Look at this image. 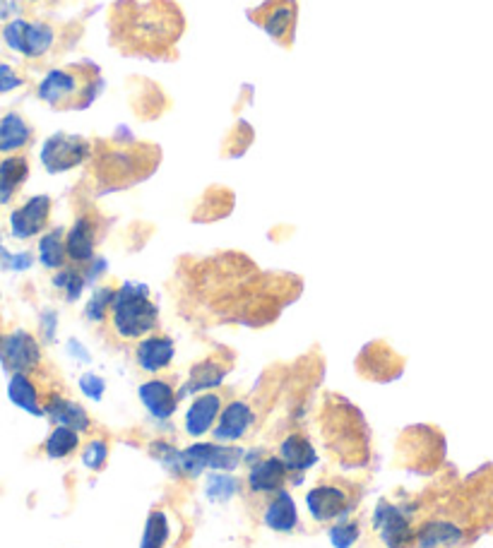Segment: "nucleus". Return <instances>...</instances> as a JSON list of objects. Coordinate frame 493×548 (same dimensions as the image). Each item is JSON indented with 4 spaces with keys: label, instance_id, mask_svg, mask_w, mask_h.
<instances>
[{
    "label": "nucleus",
    "instance_id": "nucleus-1",
    "mask_svg": "<svg viewBox=\"0 0 493 548\" xmlns=\"http://www.w3.org/2000/svg\"><path fill=\"white\" fill-rule=\"evenodd\" d=\"M106 325L118 342L128 344L140 342L143 337L157 332L159 308L157 303L152 301L150 289L137 281H123L121 287H116Z\"/></svg>",
    "mask_w": 493,
    "mask_h": 548
},
{
    "label": "nucleus",
    "instance_id": "nucleus-2",
    "mask_svg": "<svg viewBox=\"0 0 493 548\" xmlns=\"http://www.w3.org/2000/svg\"><path fill=\"white\" fill-rule=\"evenodd\" d=\"M94 73H83L80 68L48 70L36 87V96L51 109H84L94 102Z\"/></svg>",
    "mask_w": 493,
    "mask_h": 548
},
{
    "label": "nucleus",
    "instance_id": "nucleus-3",
    "mask_svg": "<svg viewBox=\"0 0 493 548\" xmlns=\"http://www.w3.org/2000/svg\"><path fill=\"white\" fill-rule=\"evenodd\" d=\"M306 507L318 524H335L340 520H347L351 510L357 507V491H351L350 484L344 481H320L306 494Z\"/></svg>",
    "mask_w": 493,
    "mask_h": 548
},
{
    "label": "nucleus",
    "instance_id": "nucleus-4",
    "mask_svg": "<svg viewBox=\"0 0 493 548\" xmlns=\"http://www.w3.org/2000/svg\"><path fill=\"white\" fill-rule=\"evenodd\" d=\"M58 32L54 24L42 20H22L15 17L3 27V42L10 51L25 55L27 61H42L55 46Z\"/></svg>",
    "mask_w": 493,
    "mask_h": 548
},
{
    "label": "nucleus",
    "instance_id": "nucleus-5",
    "mask_svg": "<svg viewBox=\"0 0 493 548\" xmlns=\"http://www.w3.org/2000/svg\"><path fill=\"white\" fill-rule=\"evenodd\" d=\"M243 453L239 447L226 445V443H195V445L181 450L179 476L192 479L202 472H233L239 469Z\"/></svg>",
    "mask_w": 493,
    "mask_h": 548
},
{
    "label": "nucleus",
    "instance_id": "nucleus-6",
    "mask_svg": "<svg viewBox=\"0 0 493 548\" xmlns=\"http://www.w3.org/2000/svg\"><path fill=\"white\" fill-rule=\"evenodd\" d=\"M477 524L450 514H431L417 524L414 548H465L474 539Z\"/></svg>",
    "mask_w": 493,
    "mask_h": 548
},
{
    "label": "nucleus",
    "instance_id": "nucleus-7",
    "mask_svg": "<svg viewBox=\"0 0 493 548\" xmlns=\"http://www.w3.org/2000/svg\"><path fill=\"white\" fill-rule=\"evenodd\" d=\"M370 532L380 548H414L417 539V524L411 522L407 510L390 501H378L370 517Z\"/></svg>",
    "mask_w": 493,
    "mask_h": 548
},
{
    "label": "nucleus",
    "instance_id": "nucleus-8",
    "mask_svg": "<svg viewBox=\"0 0 493 548\" xmlns=\"http://www.w3.org/2000/svg\"><path fill=\"white\" fill-rule=\"evenodd\" d=\"M42 344L27 329H13L0 339V364L10 373L35 376L42 368Z\"/></svg>",
    "mask_w": 493,
    "mask_h": 548
},
{
    "label": "nucleus",
    "instance_id": "nucleus-9",
    "mask_svg": "<svg viewBox=\"0 0 493 548\" xmlns=\"http://www.w3.org/2000/svg\"><path fill=\"white\" fill-rule=\"evenodd\" d=\"M92 154V144L80 135L55 132L44 142L42 164L48 173H65L83 166Z\"/></svg>",
    "mask_w": 493,
    "mask_h": 548
},
{
    "label": "nucleus",
    "instance_id": "nucleus-10",
    "mask_svg": "<svg viewBox=\"0 0 493 548\" xmlns=\"http://www.w3.org/2000/svg\"><path fill=\"white\" fill-rule=\"evenodd\" d=\"M287 479H289V469L284 466L277 455H270V457H261L258 462L251 465V472H248L246 486L248 495L255 498V501H268L270 495L280 494V491H287Z\"/></svg>",
    "mask_w": 493,
    "mask_h": 548
},
{
    "label": "nucleus",
    "instance_id": "nucleus-11",
    "mask_svg": "<svg viewBox=\"0 0 493 548\" xmlns=\"http://www.w3.org/2000/svg\"><path fill=\"white\" fill-rule=\"evenodd\" d=\"M255 421H258V414H255L253 405L248 399H232V402L224 405L220 421L214 426V440L226 443V445L239 443L241 438H246L248 433L253 431Z\"/></svg>",
    "mask_w": 493,
    "mask_h": 548
},
{
    "label": "nucleus",
    "instance_id": "nucleus-12",
    "mask_svg": "<svg viewBox=\"0 0 493 548\" xmlns=\"http://www.w3.org/2000/svg\"><path fill=\"white\" fill-rule=\"evenodd\" d=\"M51 198L48 195H35L25 205L15 207L10 214V233L17 240H29L35 236H42L51 220Z\"/></svg>",
    "mask_w": 493,
    "mask_h": 548
},
{
    "label": "nucleus",
    "instance_id": "nucleus-13",
    "mask_svg": "<svg viewBox=\"0 0 493 548\" xmlns=\"http://www.w3.org/2000/svg\"><path fill=\"white\" fill-rule=\"evenodd\" d=\"M96 240H99V220L94 214H80L65 233L70 265L87 268L96 258Z\"/></svg>",
    "mask_w": 493,
    "mask_h": 548
},
{
    "label": "nucleus",
    "instance_id": "nucleus-14",
    "mask_svg": "<svg viewBox=\"0 0 493 548\" xmlns=\"http://www.w3.org/2000/svg\"><path fill=\"white\" fill-rule=\"evenodd\" d=\"M173 357H176V344L172 337L162 335V332L143 337L140 342H135V351H133L135 366L147 376L164 373L173 364Z\"/></svg>",
    "mask_w": 493,
    "mask_h": 548
},
{
    "label": "nucleus",
    "instance_id": "nucleus-15",
    "mask_svg": "<svg viewBox=\"0 0 493 548\" xmlns=\"http://www.w3.org/2000/svg\"><path fill=\"white\" fill-rule=\"evenodd\" d=\"M224 409V397L217 390L200 392L192 399L183 416V431L191 438H202L207 433L214 431V426L220 421V414Z\"/></svg>",
    "mask_w": 493,
    "mask_h": 548
},
{
    "label": "nucleus",
    "instance_id": "nucleus-16",
    "mask_svg": "<svg viewBox=\"0 0 493 548\" xmlns=\"http://www.w3.org/2000/svg\"><path fill=\"white\" fill-rule=\"evenodd\" d=\"M140 402L147 409L152 418H157V421H166V418H172L176 414V406H179V390H176V385L172 380H166V377H150V380H144L140 385Z\"/></svg>",
    "mask_w": 493,
    "mask_h": 548
},
{
    "label": "nucleus",
    "instance_id": "nucleus-17",
    "mask_svg": "<svg viewBox=\"0 0 493 548\" xmlns=\"http://www.w3.org/2000/svg\"><path fill=\"white\" fill-rule=\"evenodd\" d=\"M255 20L274 42H287L296 24V0H270Z\"/></svg>",
    "mask_w": 493,
    "mask_h": 548
},
{
    "label": "nucleus",
    "instance_id": "nucleus-18",
    "mask_svg": "<svg viewBox=\"0 0 493 548\" xmlns=\"http://www.w3.org/2000/svg\"><path fill=\"white\" fill-rule=\"evenodd\" d=\"M261 520L262 524L272 532H280V534H289L299 527V510H296V503L291 498V494L287 491H280V494L270 495L268 501L261 503Z\"/></svg>",
    "mask_w": 493,
    "mask_h": 548
},
{
    "label": "nucleus",
    "instance_id": "nucleus-19",
    "mask_svg": "<svg viewBox=\"0 0 493 548\" xmlns=\"http://www.w3.org/2000/svg\"><path fill=\"white\" fill-rule=\"evenodd\" d=\"M44 414H46L55 426H68L77 433H90L92 431V418L83 406L73 402V399L48 392L44 397Z\"/></svg>",
    "mask_w": 493,
    "mask_h": 548
},
{
    "label": "nucleus",
    "instance_id": "nucleus-20",
    "mask_svg": "<svg viewBox=\"0 0 493 548\" xmlns=\"http://www.w3.org/2000/svg\"><path fill=\"white\" fill-rule=\"evenodd\" d=\"M277 457L284 462L289 474H306L318 462V453L303 433H289L277 447Z\"/></svg>",
    "mask_w": 493,
    "mask_h": 548
},
{
    "label": "nucleus",
    "instance_id": "nucleus-21",
    "mask_svg": "<svg viewBox=\"0 0 493 548\" xmlns=\"http://www.w3.org/2000/svg\"><path fill=\"white\" fill-rule=\"evenodd\" d=\"M32 137H35V131H32V125L25 121L22 113L10 111V113L0 118V154L3 157L20 154L22 150H27L32 144Z\"/></svg>",
    "mask_w": 493,
    "mask_h": 548
},
{
    "label": "nucleus",
    "instance_id": "nucleus-22",
    "mask_svg": "<svg viewBox=\"0 0 493 548\" xmlns=\"http://www.w3.org/2000/svg\"><path fill=\"white\" fill-rule=\"evenodd\" d=\"M226 373H229V366L217 361V358H205V361L192 366L191 373H188V380H185V385L179 390V395L183 397L188 392L195 395V392L214 390V387H220Z\"/></svg>",
    "mask_w": 493,
    "mask_h": 548
},
{
    "label": "nucleus",
    "instance_id": "nucleus-23",
    "mask_svg": "<svg viewBox=\"0 0 493 548\" xmlns=\"http://www.w3.org/2000/svg\"><path fill=\"white\" fill-rule=\"evenodd\" d=\"M7 395L13 399V405L29 411L32 416H44V397L46 395H42L39 385L35 383V377L29 373H15L10 377V385H7Z\"/></svg>",
    "mask_w": 493,
    "mask_h": 548
},
{
    "label": "nucleus",
    "instance_id": "nucleus-24",
    "mask_svg": "<svg viewBox=\"0 0 493 548\" xmlns=\"http://www.w3.org/2000/svg\"><path fill=\"white\" fill-rule=\"evenodd\" d=\"M29 179V161L25 154H7L0 159V202L7 205Z\"/></svg>",
    "mask_w": 493,
    "mask_h": 548
},
{
    "label": "nucleus",
    "instance_id": "nucleus-25",
    "mask_svg": "<svg viewBox=\"0 0 493 548\" xmlns=\"http://www.w3.org/2000/svg\"><path fill=\"white\" fill-rule=\"evenodd\" d=\"M39 262L46 269L58 272L68 265V250H65V231L63 229H51L39 240Z\"/></svg>",
    "mask_w": 493,
    "mask_h": 548
},
{
    "label": "nucleus",
    "instance_id": "nucleus-26",
    "mask_svg": "<svg viewBox=\"0 0 493 548\" xmlns=\"http://www.w3.org/2000/svg\"><path fill=\"white\" fill-rule=\"evenodd\" d=\"M77 450H80V433L68 428V426H55L44 443V453L51 459H65Z\"/></svg>",
    "mask_w": 493,
    "mask_h": 548
},
{
    "label": "nucleus",
    "instance_id": "nucleus-27",
    "mask_svg": "<svg viewBox=\"0 0 493 548\" xmlns=\"http://www.w3.org/2000/svg\"><path fill=\"white\" fill-rule=\"evenodd\" d=\"M172 536V524H169V514L164 510H152L144 522L143 542L140 548H166Z\"/></svg>",
    "mask_w": 493,
    "mask_h": 548
},
{
    "label": "nucleus",
    "instance_id": "nucleus-28",
    "mask_svg": "<svg viewBox=\"0 0 493 548\" xmlns=\"http://www.w3.org/2000/svg\"><path fill=\"white\" fill-rule=\"evenodd\" d=\"M54 287L65 296V301H77L83 296L84 287H87L84 269L75 268V265H65V268H61L54 274Z\"/></svg>",
    "mask_w": 493,
    "mask_h": 548
},
{
    "label": "nucleus",
    "instance_id": "nucleus-29",
    "mask_svg": "<svg viewBox=\"0 0 493 548\" xmlns=\"http://www.w3.org/2000/svg\"><path fill=\"white\" fill-rule=\"evenodd\" d=\"M113 294H116V289L113 287H99L94 289V294L84 306V318L94 325H104V322H109V313H111V303H113Z\"/></svg>",
    "mask_w": 493,
    "mask_h": 548
},
{
    "label": "nucleus",
    "instance_id": "nucleus-30",
    "mask_svg": "<svg viewBox=\"0 0 493 548\" xmlns=\"http://www.w3.org/2000/svg\"><path fill=\"white\" fill-rule=\"evenodd\" d=\"M361 539V522L357 517H347V520L335 522L330 527V542L335 548H351Z\"/></svg>",
    "mask_w": 493,
    "mask_h": 548
},
{
    "label": "nucleus",
    "instance_id": "nucleus-31",
    "mask_svg": "<svg viewBox=\"0 0 493 548\" xmlns=\"http://www.w3.org/2000/svg\"><path fill=\"white\" fill-rule=\"evenodd\" d=\"M239 491V481L229 472H214L207 476V498L210 501H229Z\"/></svg>",
    "mask_w": 493,
    "mask_h": 548
},
{
    "label": "nucleus",
    "instance_id": "nucleus-32",
    "mask_svg": "<svg viewBox=\"0 0 493 548\" xmlns=\"http://www.w3.org/2000/svg\"><path fill=\"white\" fill-rule=\"evenodd\" d=\"M106 459H109V443L104 438H92L87 445L83 447V465L92 472H99L106 466Z\"/></svg>",
    "mask_w": 493,
    "mask_h": 548
},
{
    "label": "nucleus",
    "instance_id": "nucleus-33",
    "mask_svg": "<svg viewBox=\"0 0 493 548\" xmlns=\"http://www.w3.org/2000/svg\"><path fill=\"white\" fill-rule=\"evenodd\" d=\"M25 87V77L7 63H0V94H7V92H15Z\"/></svg>",
    "mask_w": 493,
    "mask_h": 548
},
{
    "label": "nucleus",
    "instance_id": "nucleus-34",
    "mask_svg": "<svg viewBox=\"0 0 493 548\" xmlns=\"http://www.w3.org/2000/svg\"><path fill=\"white\" fill-rule=\"evenodd\" d=\"M80 390L90 399H102L104 392H106V380L102 376H96V373H84L80 377Z\"/></svg>",
    "mask_w": 493,
    "mask_h": 548
},
{
    "label": "nucleus",
    "instance_id": "nucleus-35",
    "mask_svg": "<svg viewBox=\"0 0 493 548\" xmlns=\"http://www.w3.org/2000/svg\"><path fill=\"white\" fill-rule=\"evenodd\" d=\"M55 325H58V318H55V313L54 310H46V313L42 316V329H44V337H46V339H54Z\"/></svg>",
    "mask_w": 493,
    "mask_h": 548
},
{
    "label": "nucleus",
    "instance_id": "nucleus-36",
    "mask_svg": "<svg viewBox=\"0 0 493 548\" xmlns=\"http://www.w3.org/2000/svg\"><path fill=\"white\" fill-rule=\"evenodd\" d=\"M25 3H39V0H25Z\"/></svg>",
    "mask_w": 493,
    "mask_h": 548
},
{
    "label": "nucleus",
    "instance_id": "nucleus-37",
    "mask_svg": "<svg viewBox=\"0 0 493 548\" xmlns=\"http://www.w3.org/2000/svg\"><path fill=\"white\" fill-rule=\"evenodd\" d=\"M0 339H3V335H0Z\"/></svg>",
    "mask_w": 493,
    "mask_h": 548
}]
</instances>
